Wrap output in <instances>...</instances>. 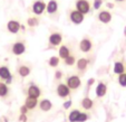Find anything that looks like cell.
Segmentation results:
<instances>
[{"label": "cell", "mask_w": 126, "mask_h": 122, "mask_svg": "<svg viewBox=\"0 0 126 122\" xmlns=\"http://www.w3.org/2000/svg\"><path fill=\"white\" fill-rule=\"evenodd\" d=\"M125 69H126V67L123 62L117 61V62L114 63V68H113V71H114V73L116 75H121V74H123V73H125Z\"/></svg>", "instance_id": "44dd1931"}, {"label": "cell", "mask_w": 126, "mask_h": 122, "mask_svg": "<svg viewBox=\"0 0 126 122\" xmlns=\"http://www.w3.org/2000/svg\"><path fill=\"white\" fill-rule=\"evenodd\" d=\"M71 104H73V101H71V100H67L66 102L63 103V109H64V110H68V109H70Z\"/></svg>", "instance_id": "f546056e"}, {"label": "cell", "mask_w": 126, "mask_h": 122, "mask_svg": "<svg viewBox=\"0 0 126 122\" xmlns=\"http://www.w3.org/2000/svg\"><path fill=\"white\" fill-rule=\"evenodd\" d=\"M27 94L30 98H35V99H39V96L41 95V90L38 85L36 84H30L27 90Z\"/></svg>", "instance_id": "7c38bea8"}, {"label": "cell", "mask_w": 126, "mask_h": 122, "mask_svg": "<svg viewBox=\"0 0 126 122\" xmlns=\"http://www.w3.org/2000/svg\"><path fill=\"white\" fill-rule=\"evenodd\" d=\"M46 6L47 3L44 0H35L31 5V10L35 16H41L46 10Z\"/></svg>", "instance_id": "6da1fadb"}, {"label": "cell", "mask_w": 126, "mask_h": 122, "mask_svg": "<svg viewBox=\"0 0 126 122\" xmlns=\"http://www.w3.org/2000/svg\"><path fill=\"white\" fill-rule=\"evenodd\" d=\"M60 63V58L59 56H51V57L48 60V65L50 67H57Z\"/></svg>", "instance_id": "d4e9b609"}, {"label": "cell", "mask_w": 126, "mask_h": 122, "mask_svg": "<svg viewBox=\"0 0 126 122\" xmlns=\"http://www.w3.org/2000/svg\"><path fill=\"white\" fill-rule=\"evenodd\" d=\"M95 93L97 98H104L107 93V85L104 83V82H99L96 86V90H95Z\"/></svg>", "instance_id": "5bb4252c"}, {"label": "cell", "mask_w": 126, "mask_h": 122, "mask_svg": "<svg viewBox=\"0 0 126 122\" xmlns=\"http://www.w3.org/2000/svg\"><path fill=\"white\" fill-rule=\"evenodd\" d=\"M19 111H20V114H27V113H28V108H27L26 105H21L20 106V109H19Z\"/></svg>", "instance_id": "1f68e13d"}, {"label": "cell", "mask_w": 126, "mask_h": 122, "mask_svg": "<svg viewBox=\"0 0 126 122\" xmlns=\"http://www.w3.org/2000/svg\"><path fill=\"white\" fill-rule=\"evenodd\" d=\"M27 25H28V27H30V28H33V27L39 25V19L37 18V16L29 17L28 19H27Z\"/></svg>", "instance_id": "cb8c5ba5"}, {"label": "cell", "mask_w": 126, "mask_h": 122, "mask_svg": "<svg viewBox=\"0 0 126 122\" xmlns=\"http://www.w3.org/2000/svg\"><path fill=\"white\" fill-rule=\"evenodd\" d=\"M80 105H81V108H83L84 110L89 111V110H92V109H93V106H94V101L92 100L91 98L86 96V98H84L83 100H81Z\"/></svg>", "instance_id": "ac0fdd59"}, {"label": "cell", "mask_w": 126, "mask_h": 122, "mask_svg": "<svg viewBox=\"0 0 126 122\" xmlns=\"http://www.w3.org/2000/svg\"><path fill=\"white\" fill-rule=\"evenodd\" d=\"M117 82H118V84L121 86H123V87H126V73H123V74L118 75Z\"/></svg>", "instance_id": "4316f807"}, {"label": "cell", "mask_w": 126, "mask_h": 122, "mask_svg": "<svg viewBox=\"0 0 126 122\" xmlns=\"http://www.w3.org/2000/svg\"><path fill=\"white\" fill-rule=\"evenodd\" d=\"M76 57H75L74 55H69L67 58H65L64 60V63H65V65H67V66H73V65H75L76 64Z\"/></svg>", "instance_id": "484cf974"}, {"label": "cell", "mask_w": 126, "mask_h": 122, "mask_svg": "<svg viewBox=\"0 0 126 122\" xmlns=\"http://www.w3.org/2000/svg\"><path fill=\"white\" fill-rule=\"evenodd\" d=\"M11 52L14 55L20 56L26 52V45L24 41H16L14 45L11 46Z\"/></svg>", "instance_id": "ba28073f"}, {"label": "cell", "mask_w": 126, "mask_h": 122, "mask_svg": "<svg viewBox=\"0 0 126 122\" xmlns=\"http://www.w3.org/2000/svg\"><path fill=\"white\" fill-rule=\"evenodd\" d=\"M38 99L35 98H30V96H27L26 100H25V105L28 108V110H33V109L37 108L38 105Z\"/></svg>", "instance_id": "e0dca14e"}, {"label": "cell", "mask_w": 126, "mask_h": 122, "mask_svg": "<svg viewBox=\"0 0 126 122\" xmlns=\"http://www.w3.org/2000/svg\"><path fill=\"white\" fill-rule=\"evenodd\" d=\"M17 72H18L19 76H21L22 79H25V77L29 76L31 69H30V67L27 66V65H20V66L17 68Z\"/></svg>", "instance_id": "d6986e66"}, {"label": "cell", "mask_w": 126, "mask_h": 122, "mask_svg": "<svg viewBox=\"0 0 126 122\" xmlns=\"http://www.w3.org/2000/svg\"><path fill=\"white\" fill-rule=\"evenodd\" d=\"M63 79V72L62 71H56L55 72V80L56 81H60Z\"/></svg>", "instance_id": "4dcf8cb0"}, {"label": "cell", "mask_w": 126, "mask_h": 122, "mask_svg": "<svg viewBox=\"0 0 126 122\" xmlns=\"http://www.w3.org/2000/svg\"><path fill=\"white\" fill-rule=\"evenodd\" d=\"M66 84L71 91H76L80 87L81 85V80L78 75H70V76L67 77L66 80Z\"/></svg>", "instance_id": "7a4b0ae2"}, {"label": "cell", "mask_w": 126, "mask_h": 122, "mask_svg": "<svg viewBox=\"0 0 126 122\" xmlns=\"http://www.w3.org/2000/svg\"><path fill=\"white\" fill-rule=\"evenodd\" d=\"M106 6H107V8H114V5L112 2H107Z\"/></svg>", "instance_id": "d590c367"}, {"label": "cell", "mask_w": 126, "mask_h": 122, "mask_svg": "<svg viewBox=\"0 0 126 122\" xmlns=\"http://www.w3.org/2000/svg\"><path fill=\"white\" fill-rule=\"evenodd\" d=\"M58 55H59V58H62V60H65V58H67L69 55H70V49H69V47L67 45H62L59 47V49H58Z\"/></svg>", "instance_id": "ffe728a7"}, {"label": "cell", "mask_w": 126, "mask_h": 122, "mask_svg": "<svg viewBox=\"0 0 126 122\" xmlns=\"http://www.w3.org/2000/svg\"><path fill=\"white\" fill-rule=\"evenodd\" d=\"M80 114L79 110H73L68 115V121L69 122H78V117Z\"/></svg>", "instance_id": "603a6c76"}, {"label": "cell", "mask_w": 126, "mask_h": 122, "mask_svg": "<svg viewBox=\"0 0 126 122\" xmlns=\"http://www.w3.org/2000/svg\"><path fill=\"white\" fill-rule=\"evenodd\" d=\"M79 49L83 52V53H89L92 49H93V41L91 38L85 37L79 41Z\"/></svg>", "instance_id": "52a82bcc"}, {"label": "cell", "mask_w": 126, "mask_h": 122, "mask_svg": "<svg viewBox=\"0 0 126 122\" xmlns=\"http://www.w3.org/2000/svg\"><path fill=\"white\" fill-rule=\"evenodd\" d=\"M94 83H95V79H94V77H92V79H89L87 81V86L89 87V86H92Z\"/></svg>", "instance_id": "836d02e7"}, {"label": "cell", "mask_w": 126, "mask_h": 122, "mask_svg": "<svg viewBox=\"0 0 126 122\" xmlns=\"http://www.w3.org/2000/svg\"><path fill=\"white\" fill-rule=\"evenodd\" d=\"M48 41H49V45L51 46V47H57V46H59L63 41V35L60 33L50 34L49 38H48Z\"/></svg>", "instance_id": "9c48e42d"}, {"label": "cell", "mask_w": 126, "mask_h": 122, "mask_svg": "<svg viewBox=\"0 0 126 122\" xmlns=\"http://www.w3.org/2000/svg\"><path fill=\"white\" fill-rule=\"evenodd\" d=\"M0 122H8L7 117H5V115H2V117H0Z\"/></svg>", "instance_id": "e575fe53"}, {"label": "cell", "mask_w": 126, "mask_h": 122, "mask_svg": "<svg viewBox=\"0 0 126 122\" xmlns=\"http://www.w3.org/2000/svg\"><path fill=\"white\" fill-rule=\"evenodd\" d=\"M84 19H85V16L81 12H79L78 10L74 9L69 12V20L74 25H80L84 21Z\"/></svg>", "instance_id": "5b68a950"}, {"label": "cell", "mask_w": 126, "mask_h": 122, "mask_svg": "<svg viewBox=\"0 0 126 122\" xmlns=\"http://www.w3.org/2000/svg\"><path fill=\"white\" fill-rule=\"evenodd\" d=\"M88 64H89V61L85 57H81L76 62V67L79 72H85L88 67Z\"/></svg>", "instance_id": "2e32d148"}, {"label": "cell", "mask_w": 126, "mask_h": 122, "mask_svg": "<svg viewBox=\"0 0 126 122\" xmlns=\"http://www.w3.org/2000/svg\"><path fill=\"white\" fill-rule=\"evenodd\" d=\"M75 7H76V10L81 12L84 16L91 12V2L88 0H77L75 2Z\"/></svg>", "instance_id": "3957f363"}, {"label": "cell", "mask_w": 126, "mask_h": 122, "mask_svg": "<svg viewBox=\"0 0 126 122\" xmlns=\"http://www.w3.org/2000/svg\"><path fill=\"white\" fill-rule=\"evenodd\" d=\"M46 11L48 15H54L58 11V1L57 0H49L46 6Z\"/></svg>", "instance_id": "4fadbf2b"}, {"label": "cell", "mask_w": 126, "mask_h": 122, "mask_svg": "<svg viewBox=\"0 0 126 122\" xmlns=\"http://www.w3.org/2000/svg\"><path fill=\"white\" fill-rule=\"evenodd\" d=\"M0 80L5 81L6 84H11V82H12L11 72H10L9 67L6 66V65L0 66Z\"/></svg>", "instance_id": "277c9868"}, {"label": "cell", "mask_w": 126, "mask_h": 122, "mask_svg": "<svg viewBox=\"0 0 126 122\" xmlns=\"http://www.w3.org/2000/svg\"><path fill=\"white\" fill-rule=\"evenodd\" d=\"M56 92H57V95L59 96L60 99H66L70 95L71 90L67 86L66 83H59L57 85V89H56Z\"/></svg>", "instance_id": "8992f818"}, {"label": "cell", "mask_w": 126, "mask_h": 122, "mask_svg": "<svg viewBox=\"0 0 126 122\" xmlns=\"http://www.w3.org/2000/svg\"><path fill=\"white\" fill-rule=\"evenodd\" d=\"M38 106L43 112H48V111H50L52 109V103H51V101L48 100V99H43V100L38 103Z\"/></svg>", "instance_id": "9a60e30c"}, {"label": "cell", "mask_w": 126, "mask_h": 122, "mask_svg": "<svg viewBox=\"0 0 126 122\" xmlns=\"http://www.w3.org/2000/svg\"><path fill=\"white\" fill-rule=\"evenodd\" d=\"M8 94H9L8 84H6L5 82L0 81V98H7Z\"/></svg>", "instance_id": "7402d4cb"}, {"label": "cell", "mask_w": 126, "mask_h": 122, "mask_svg": "<svg viewBox=\"0 0 126 122\" xmlns=\"http://www.w3.org/2000/svg\"><path fill=\"white\" fill-rule=\"evenodd\" d=\"M89 114L86 112H80V114H79L78 117V122H86L88 119H89Z\"/></svg>", "instance_id": "83f0119b"}, {"label": "cell", "mask_w": 126, "mask_h": 122, "mask_svg": "<svg viewBox=\"0 0 126 122\" xmlns=\"http://www.w3.org/2000/svg\"><path fill=\"white\" fill-rule=\"evenodd\" d=\"M103 1H104V0H94L93 1V9L98 10L100 7H102Z\"/></svg>", "instance_id": "f1b7e54d"}, {"label": "cell", "mask_w": 126, "mask_h": 122, "mask_svg": "<svg viewBox=\"0 0 126 122\" xmlns=\"http://www.w3.org/2000/svg\"><path fill=\"white\" fill-rule=\"evenodd\" d=\"M19 122H27L28 121V118H27V114H19Z\"/></svg>", "instance_id": "d6a6232c"}, {"label": "cell", "mask_w": 126, "mask_h": 122, "mask_svg": "<svg viewBox=\"0 0 126 122\" xmlns=\"http://www.w3.org/2000/svg\"><path fill=\"white\" fill-rule=\"evenodd\" d=\"M7 29H8V31L11 34H18L19 30L21 29V24H20L18 20L11 19L7 22Z\"/></svg>", "instance_id": "8fae6325"}, {"label": "cell", "mask_w": 126, "mask_h": 122, "mask_svg": "<svg viewBox=\"0 0 126 122\" xmlns=\"http://www.w3.org/2000/svg\"><path fill=\"white\" fill-rule=\"evenodd\" d=\"M116 2H124V1H126V0H115Z\"/></svg>", "instance_id": "8d00e7d4"}, {"label": "cell", "mask_w": 126, "mask_h": 122, "mask_svg": "<svg viewBox=\"0 0 126 122\" xmlns=\"http://www.w3.org/2000/svg\"><path fill=\"white\" fill-rule=\"evenodd\" d=\"M98 20L103 24H110L113 19V15L110 10H100L97 16Z\"/></svg>", "instance_id": "30bf717a"}]
</instances>
